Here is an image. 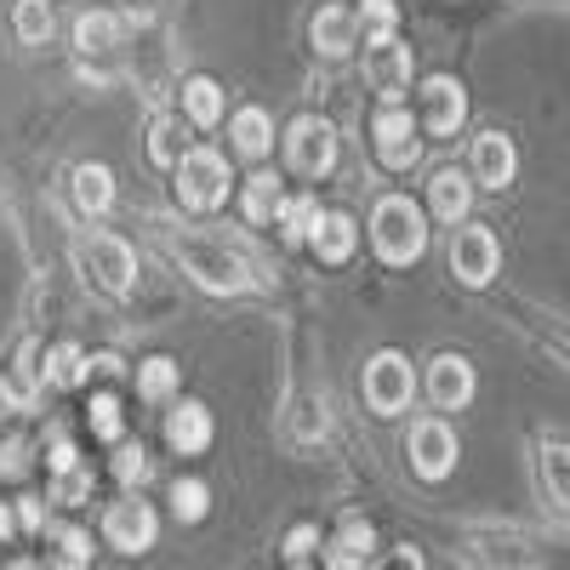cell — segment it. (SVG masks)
Instances as JSON below:
<instances>
[{
	"instance_id": "obj_1",
	"label": "cell",
	"mask_w": 570,
	"mask_h": 570,
	"mask_svg": "<svg viewBox=\"0 0 570 570\" xmlns=\"http://www.w3.org/2000/svg\"><path fill=\"white\" fill-rule=\"evenodd\" d=\"M371 240L383 252V263H416L428 252V217L411 195H383L371 212Z\"/></svg>"
},
{
	"instance_id": "obj_2",
	"label": "cell",
	"mask_w": 570,
	"mask_h": 570,
	"mask_svg": "<svg viewBox=\"0 0 570 570\" xmlns=\"http://www.w3.org/2000/svg\"><path fill=\"white\" fill-rule=\"evenodd\" d=\"M75 268L86 274L91 292H104V297H126L137 285V257H131V246L120 240V234H80Z\"/></svg>"
},
{
	"instance_id": "obj_3",
	"label": "cell",
	"mask_w": 570,
	"mask_h": 570,
	"mask_svg": "<svg viewBox=\"0 0 570 570\" xmlns=\"http://www.w3.org/2000/svg\"><path fill=\"white\" fill-rule=\"evenodd\" d=\"M177 257H183L188 274L206 285V292L234 297V292H246V285H252V268L234 257L223 240H212V234H183V240H177Z\"/></svg>"
},
{
	"instance_id": "obj_4",
	"label": "cell",
	"mask_w": 570,
	"mask_h": 570,
	"mask_svg": "<svg viewBox=\"0 0 570 570\" xmlns=\"http://www.w3.org/2000/svg\"><path fill=\"white\" fill-rule=\"evenodd\" d=\"M177 200L183 206H195V212H217L223 200H228V160L217 155V149H188L177 166Z\"/></svg>"
},
{
	"instance_id": "obj_5",
	"label": "cell",
	"mask_w": 570,
	"mask_h": 570,
	"mask_svg": "<svg viewBox=\"0 0 570 570\" xmlns=\"http://www.w3.org/2000/svg\"><path fill=\"white\" fill-rule=\"evenodd\" d=\"M411 394H416L411 360L394 354V348L371 354V365H365V405H371L376 416H400V411L411 405Z\"/></svg>"
},
{
	"instance_id": "obj_6",
	"label": "cell",
	"mask_w": 570,
	"mask_h": 570,
	"mask_svg": "<svg viewBox=\"0 0 570 570\" xmlns=\"http://www.w3.org/2000/svg\"><path fill=\"white\" fill-rule=\"evenodd\" d=\"M405 456H411V468L422 473V480H445V473L456 468V456H462V445H456V428H451V422H440V416H422V422H411Z\"/></svg>"
},
{
	"instance_id": "obj_7",
	"label": "cell",
	"mask_w": 570,
	"mask_h": 570,
	"mask_svg": "<svg viewBox=\"0 0 570 570\" xmlns=\"http://www.w3.org/2000/svg\"><path fill=\"white\" fill-rule=\"evenodd\" d=\"M285 155H292V166L303 177H325L331 166H337V131H331L320 115H297L292 126H285Z\"/></svg>"
},
{
	"instance_id": "obj_8",
	"label": "cell",
	"mask_w": 570,
	"mask_h": 570,
	"mask_svg": "<svg viewBox=\"0 0 570 570\" xmlns=\"http://www.w3.org/2000/svg\"><path fill=\"white\" fill-rule=\"evenodd\" d=\"M497 263H502V246L485 223H462L456 240H451V274L462 285H491L497 279Z\"/></svg>"
},
{
	"instance_id": "obj_9",
	"label": "cell",
	"mask_w": 570,
	"mask_h": 570,
	"mask_svg": "<svg viewBox=\"0 0 570 570\" xmlns=\"http://www.w3.org/2000/svg\"><path fill=\"white\" fill-rule=\"evenodd\" d=\"M104 537H109V548H120V553H149L155 537H160V519H155V508L142 502L137 491H126V497L109 508V519H104Z\"/></svg>"
},
{
	"instance_id": "obj_10",
	"label": "cell",
	"mask_w": 570,
	"mask_h": 570,
	"mask_svg": "<svg viewBox=\"0 0 570 570\" xmlns=\"http://www.w3.org/2000/svg\"><path fill=\"white\" fill-rule=\"evenodd\" d=\"M371 137H376V160H383L389 171H411V166L422 160V137H416V120H411L400 104L376 109V120H371Z\"/></svg>"
},
{
	"instance_id": "obj_11",
	"label": "cell",
	"mask_w": 570,
	"mask_h": 570,
	"mask_svg": "<svg viewBox=\"0 0 570 570\" xmlns=\"http://www.w3.org/2000/svg\"><path fill=\"white\" fill-rule=\"evenodd\" d=\"M411 46L400 40V35H389V40H376V46H365V75H371V86L383 91L389 104H400L405 91H411Z\"/></svg>"
},
{
	"instance_id": "obj_12",
	"label": "cell",
	"mask_w": 570,
	"mask_h": 570,
	"mask_svg": "<svg viewBox=\"0 0 570 570\" xmlns=\"http://www.w3.org/2000/svg\"><path fill=\"white\" fill-rule=\"evenodd\" d=\"M513 171H519V155H513V137H502V131H480L473 137V171H468V183H480V188H502L513 183Z\"/></svg>"
},
{
	"instance_id": "obj_13",
	"label": "cell",
	"mask_w": 570,
	"mask_h": 570,
	"mask_svg": "<svg viewBox=\"0 0 570 570\" xmlns=\"http://www.w3.org/2000/svg\"><path fill=\"white\" fill-rule=\"evenodd\" d=\"M462 120H468V91H462V80L434 75V80L422 86V126L440 131V137H451Z\"/></svg>"
},
{
	"instance_id": "obj_14",
	"label": "cell",
	"mask_w": 570,
	"mask_h": 570,
	"mask_svg": "<svg viewBox=\"0 0 570 570\" xmlns=\"http://www.w3.org/2000/svg\"><path fill=\"white\" fill-rule=\"evenodd\" d=\"M473 389H480V376H473V365L462 354H440L428 365V394H434L440 411H462L473 400Z\"/></svg>"
},
{
	"instance_id": "obj_15",
	"label": "cell",
	"mask_w": 570,
	"mask_h": 570,
	"mask_svg": "<svg viewBox=\"0 0 570 570\" xmlns=\"http://www.w3.org/2000/svg\"><path fill=\"white\" fill-rule=\"evenodd\" d=\"M371 559H376V531H371V519L348 513L343 531L331 537V548H325V564H331V570H365Z\"/></svg>"
},
{
	"instance_id": "obj_16",
	"label": "cell",
	"mask_w": 570,
	"mask_h": 570,
	"mask_svg": "<svg viewBox=\"0 0 570 570\" xmlns=\"http://www.w3.org/2000/svg\"><path fill=\"white\" fill-rule=\"evenodd\" d=\"M308 246L320 252V263H348L360 246V228L348 212H320V223L308 228Z\"/></svg>"
},
{
	"instance_id": "obj_17",
	"label": "cell",
	"mask_w": 570,
	"mask_h": 570,
	"mask_svg": "<svg viewBox=\"0 0 570 570\" xmlns=\"http://www.w3.org/2000/svg\"><path fill=\"white\" fill-rule=\"evenodd\" d=\"M428 206H434V217L440 223H468V206H473V183H468V171H456V166H445V171H434V183H428Z\"/></svg>"
},
{
	"instance_id": "obj_18",
	"label": "cell",
	"mask_w": 570,
	"mask_h": 570,
	"mask_svg": "<svg viewBox=\"0 0 570 570\" xmlns=\"http://www.w3.org/2000/svg\"><path fill=\"white\" fill-rule=\"evenodd\" d=\"M166 440H171V451H183V456L206 451V445H212V411H206L200 400H183V405L166 416Z\"/></svg>"
},
{
	"instance_id": "obj_19",
	"label": "cell",
	"mask_w": 570,
	"mask_h": 570,
	"mask_svg": "<svg viewBox=\"0 0 570 570\" xmlns=\"http://www.w3.org/2000/svg\"><path fill=\"white\" fill-rule=\"evenodd\" d=\"M91 376V354L80 343H58V348H46V365H40V383H52V389H80Z\"/></svg>"
},
{
	"instance_id": "obj_20",
	"label": "cell",
	"mask_w": 570,
	"mask_h": 570,
	"mask_svg": "<svg viewBox=\"0 0 570 570\" xmlns=\"http://www.w3.org/2000/svg\"><path fill=\"white\" fill-rule=\"evenodd\" d=\"M69 188H75L80 217H104V212L115 206V171H109V166H80Z\"/></svg>"
},
{
	"instance_id": "obj_21",
	"label": "cell",
	"mask_w": 570,
	"mask_h": 570,
	"mask_svg": "<svg viewBox=\"0 0 570 570\" xmlns=\"http://www.w3.org/2000/svg\"><path fill=\"white\" fill-rule=\"evenodd\" d=\"M228 137H234V149H240L246 160H263L268 149H274V120H268V109H240L234 115V126H228Z\"/></svg>"
},
{
	"instance_id": "obj_22",
	"label": "cell",
	"mask_w": 570,
	"mask_h": 570,
	"mask_svg": "<svg viewBox=\"0 0 570 570\" xmlns=\"http://www.w3.org/2000/svg\"><path fill=\"white\" fill-rule=\"evenodd\" d=\"M223 109H228V98H223V86L212 75H195V80L183 86V115L195 120V126H217Z\"/></svg>"
},
{
	"instance_id": "obj_23",
	"label": "cell",
	"mask_w": 570,
	"mask_h": 570,
	"mask_svg": "<svg viewBox=\"0 0 570 570\" xmlns=\"http://www.w3.org/2000/svg\"><path fill=\"white\" fill-rule=\"evenodd\" d=\"M354 12L348 7H325L320 18H314V46H320V52L325 58H343L348 52V46H354Z\"/></svg>"
},
{
	"instance_id": "obj_24",
	"label": "cell",
	"mask_w": 570,
	"mask_h": 570,
	"mask_svg": "<svg viewBox=\"0 0 570 570\" xmlns=\"http://www.w3.org/2000/svg\"><path fill=\"white\" fill-rule=\"evenodd\" d=\"M279 200H285V188H279L274 171H257V177H246V188H240V212H246L252 223H274Z\"/></svg>"
},
{
	"instance_id": "obj_25",
	"label": "cell",
	"mask_w": 570,
	"mask_h": 570,
	"mask_svg": "<svg viewBox=\"0 0 570 570\" xmlns=\"http://www.w3.org/2000/svg\"><path fill=\"white\" fill-rule=\"evenodd\" d=\"M274 223H279V234H285L292 246H303L308 228L320 223V200H314V195H285L279 212H274Z\"/></svg>"
},
{
	"instance_id": "obj_26",
	"label": "cell",
	"mask_w": 570,
	"mask_h": 570,
	"mask_svg": "<svg viewBox=\"0 0 570 570\" xmlns=\"http://www.w3.org/2000/svg\"><path fill=\"white\" fill-rule=\"evenodd\" d=\"M183 155H188L183 115H155V126H149V160H155V166H177Z\"/></svg>"
},
{
	"instance_id": "obj_27",
	"label": "cell",
	"mask_w": 570,
	"mask_h": 570,
	"mask_svg": "<svg viewBox=\"0 0 570 570\" xmlns=\"http://www.w3.org/2000/svg\"><path fill=\"white\" fill-rule=\"evenodd\" d=\"M115 40H120V18L115 12H80L75 23V46L91 58V52H115Z\"/></svg>"
},
{
	"instance_id": "obj_28",
	"label": "cell",
	"mask_w": 570,
	"mask_h": 570,
	"mask_svg": "<svg viewBox=\"0 0 570 570\" xmlns=\"http://www.w3.org/2000/svg\"><path fill=\"white\" fill-rule=\"evenodd\" d=\"M52 570H91V537L80 525L52 531Z\"/></svg>"
},
{
	"instance_id": "obj_29",
	"label": "cell",
	"mask_w": 570,
	"mask_h": 570,
	"mask_svg": "<svg viewBox=\"0 0 570 570\" xmlns=\"http://www.w3.org/2000/svg\"><path fill=\"white\" fill-rule=\"evenodd\" d=\"M354 29H365V46L389 40L400 29V7H394V0H365V7L354 12Z\"/></svg>"
},
{
	"instance_id": "obj_30",
	"label": "cell",
	"mask_w": 570,
	"mask_h": 570,
	"mask_svg": "<svg viewBox=\"0 0 570 570\" xmlns=\"http://www.w3.org/2000/svg\"><path fill=\"white\" fill-rule=\"evenodd\" d=\"M171 513L183 519V525H200V519L212 513V491L200 480H177L171 485Z\"/></svg>"
},
{
	"instance_id": "obj_31",
	"label": "cell",
	"mask_w": 570,
	"mask_h": 570,
	"mask_svg": "<svg viewBox=\"0 0 570 570\" xmlns=\"http://www.w3.org/2000/svg\"><path fill=\"white\" fill-rule=\"evenodd\" d=\"M137 394L142 400H171L177 394V365L171 360H142L137 365Z\"/></svg>"
},
{
	"instance_id": "obj_32",
	"label": "cell",
	"mask_w": 570,
	"mask_h": 570,
	"mask_svg": "<svg viewBox=\"0 0 570 570\" xmlns=\"http://www.w3.org/2000/svg\"><path fill=\"white\" fill-rule=\"evenodd\" d=\"M52 502H63V508L91 502V468H86V462H75V468L52 473Z\"/></svg>"
},
{
	"instance_id": "obj_33",
	"label": "cell",
	"mask_w": 570,
	"mask_h": 570,
	"mask_svg": "<svg viewBox=\"0 0 570 570\" xmlns=\"http://www.w3.org/2000/svg\"><path fill=\"white\" fill-rule=\"evenodd\" d=\"M18 35L29 46L52 35V0H18Z\"/></svg>"
},
{
	"instance_id": "obj_34",
	"label": "cell",
	"mask_w": 570,
	"mask_h": 570,
	"mask_svg": "<svg viewBox=\"0 0 570 570\" xmlns=\"http://www.w3.org/2000/svg\"><path fill=\"white\" fill-rule=\"evenodd\" d=\"M149 468H155V462H149V451H142V445H120V451H115V480H120L126 491H137L142 480H149Z\"/></svg>"
},
{
	"instance_id": "obj_35",
	"label": "cell",
	"mask_w": 570,
	"mask_h": 570,
	"mask_svg": "<svg viewBox=\"0 0 570 570\" xmlns=\"http://www.w3.org/2000/svg\"><path fill=\"white\" fill-rule=\"evenodd\" d=\"M120 428H126V411H120L115 394L91 400V434H98V440H120Z\"/></svg>"
},
{
	"instance_id": "obj_36",
	"label": "cell",
	"mask_w": 570,
	"mask_h": 570,
	"mask_svg": "<svg viewBox=\"0 0 570 570\" xmlns=\"http://www.w3.org/2000/svg\"><path fill=\"white\" fill-rule=\"evenodd\" d=\"M29 440H7V445H0V480H23V473H29Z\"/></svg>"
},
{
	"instance_id": "obj_37",
	"label": "cell",
	"mask_w": 570,
	"mask_h": 570,
	"mask_svg": "<svg viewBox=\"0 0 570 570\" xmlns=\"http://www.w3.org/2000/svg\"><path fill=\"white\" fill-rule=\"evenodd\" d=\"M12 525H18V531H29V537H40V531H46V502H40V497H18Z\"/></svg>"
},
{
	"instance_id": "obj_38",
	"label": "cell",
	"mask_w": 570,
	"mask_h": 570,
	"mask_svg": "<svg viewBox=\"0 0 570 570\" xmlns=\"http://www.w3.org/2000/svg\"><path fill=\"white\" fill-rule=\"evenodd\" d=\"M314 542H320V531H314V525H297L292 537H285V559H292V564L303 570V564H308V553H314Z\"/></svg>"
},
{
	"instance_id": "obj_39",
	"label": "cell",
	"mask_w": 570,
	"mask_h": 570,
	"mask_svg": "<svg viewBox=\"0 0 570 570\" xmlns=\"http://www.w3.org/2000/svg\"><path fill=\"white\" fill-rule=\"evenodd\" d=\"M12 411H23V394H18V383L0 376V416H12Z\"/></svg>"
},
{
	"instance_id": "obj_40",
	"label": "cell",
	"mask_w": 570,
	"mask_h": 570,
	"mask_svg": "<svg viewBox=\"0 0 570 570\" xmlns=\"http://www.w3.org/2000/svg\"><path fill=\"white\" fill-rule=\"evenodd\" d=\"M394 570H422V553H416V548H400V553H394Z\"/></svg>"
},
{
	"instance_id": "obj_41",
	"label": "cell",
	"mask_w": 570,
	"mask_h": 570,
	"mask_svg": "<svg viewBox=\"0 0 570 570\" xmlns=\"http://www.w3.org/2000/svg\"><path fill=\"white\" fill-rule=\"evenodd\" d=\"M12 531H18V525H12V508H7V502H0V548H7V542H12Z\"/></svg>"
},
{
	"instance_id": "obj_42",
	"label": "cell",
	"mask_w": 570,
	"mask_h": 570,
	"mask_svg": "<svg viewBox=\"0 0 570 570\" xmlns=\"http://www.w3.org/2000/svg\"><path fill=\"white\" fill-rule=\"evenodd\" d=\"M7 570H46V564H40V559H12Z\"/></svg>"
}]
</instances>
